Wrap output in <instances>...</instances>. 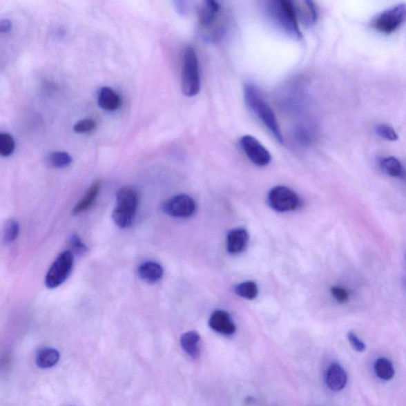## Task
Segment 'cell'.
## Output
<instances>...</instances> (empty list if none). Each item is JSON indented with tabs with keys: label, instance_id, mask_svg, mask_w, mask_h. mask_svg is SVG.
<instances>
[{
	"label": "cell",
	"instance_id": "cell-1",
	"mask_svg": "<svg viewBox=\"0 0 406 406\" xmlns=\"http://www.w3.org/2000/svg\"><path fill=\"white\" fill-rule=\"evenodd\" d=\"M177 12L195 18L203 39L215 44L223 39L231 24L227 0H173Z\"/></svg>",
	"mask_w": 406,
	"mask_h": 406
},
{
	"label": "cell",
	"instance_id": "cell-2",
	"mask_svg": "<svg viewBox=\"0 0 406 406\" xmlns=\"http://www.w3.org/2000/svg\"><path fill=\"white\" fill-rule=\"evenodd\" d=\"M269 22L281 34L292 40L302 39L293 0H260Z\"/></svg>",
	"mask_w": 406,
	"mask_h": 406
},
{
	"label": "cell",
	"instance_id": "cell-3",
	"mask_svg": "<svg viewBox=\"0 0 406 406\" xmlns=\"http://www.w3.org/2000/svg\"><path fill=\"white\" fill-rule=\"evenodd\" d=\"M245 103L249 109L259 117L264 126L274 135L280 144L283 143V137L273 110L271 109L268 102L260 90L252 84L245 85L244 89Z\"/></svg>",
	"mask_w": 406,
	"mask_h": 406
},
{
	"label": "cell",
	"instance_id": "cell-4",
	"mask_svg": "<svg viewBox=\"0 0 406 406\" xmlns=\"http://www.w3.org/2000/svg\"><path fill=\"white\" fill-rule=\"evenodd\" d=\"M138 202L139 196L135 188H124L117 192L116 206L112 215L116 226L125 229L132 225Z\"/></svg>",
	"mask_w": 406,
	"mask_h": 406
},
{
	"label": "cell",
	"instance_id": "cell-5",
	"mask_svg": "<svg viewBox=\"0 0 406 406\" xmlns=\"http://www.w3.org/2000/svg\"><path fill=\"white\" fill-rule=\"evenodd\" d=\"M201 79L200 63L195 50L192 46L185 48L182 67V90L188 97L200 93Z\"/></svg>",
	"mask_w": 406,
	"mask_h": 406
},
{
	"label": "cell",
	"instance_id": "cell-6",
	"mask_svg": "<svg viewBox=\"0 0 406 406\" xmlns=\"http://www.w3.org/2000/svg\"><path fill=\"white\" fill-rule=\"evenodd\" d=\"M405 5L399 3L378 14L371 20V28L379 33L392 35L402 26L405 21Z\"/></svg>",
	"mask_w": 406,
	"mask_h": 406
},
{
	"label": "cell",
	"instance_id": "cell-7",
	"mask_svg": "<svg viewBox=\"0 0 406 406\" xmlns=\"http://www.w3.org/2000/svg\"><path fill=\"white\" fill-rule=\"evenodd\" d=\"M74 263V255L71 251H65L58 256L50 267L46 277V285L50 289L61 286L70 275Z\"/></svg>",
	"mask_w": 406,
	"mask_h": 406
},
{
	"label": "cell",
	"instance_id": "cell-8",
	"mask_svg": "<svg viewBox=\"0 0 406 406\" xmlns=\"http://www.w3.org/2000/svg\"><path fill=\"white\" fill-rule=\"evenodd\" d=\"M269 206L280 213L291 212L301 206L300 197L295 191L285 186H277L269 193Z\"/></svg>",
	"mask_w": 406,
	"mask_h": 406
},
{
	"label": "cell",
	"instance_id": "cell-9",
	"mask_svg": "<svg viewBox=\"0 0 406 406\" xmlns=\"http://www.w3.org/2000/svg\"><path fill=\"white\" fill-rule=\"evenodd\" d=\"M240 144L251 162L258 166L264 167L270 164L271 154L258 139L250 135L244 136L240 139Z\"/></svg>",
	"mask_w": 406,
	"mask_h": 406
},
{
	"label": "cell",
	"instance_id": "cell-10",
	"mask_svg": "<svg viewBox=\"0 0 406 406\" xmlns=\"http://www.w3.org/2000/svg\"><path fill=\"white\" fill-rule=\"evenodd\" d=\"M162 211L166 215L175 218H189L196 211V203L191 197L186 195H176L164 202Z\"/></svg>",
	"mask_w": 406,
	"mask_h": 406
},
{
	"label": "cell",
	"instance_id": "cell-11",
	"mask_svg": "<svg viewBox=\"0 0 406 406\" xmlns=\"http://www.w3.org/2000/svg\"><path fill=\"white\" fill-rule=\"evenodd\" d=\"M297 17L307 26H312L318 19V10L313 0H293Z\"/></svg>",
	"mask_w": 406,
	"mask_h": 406
},
{
	"label": "cell",
	"instance_id": "cell-12",
	"mask_svg": "<svg viewBox=\"0 0 406 406\" xmlns=\"http://www.w3.org/2000/svg\"><path fill=\"white\" fill-rule=\"evenodd\" d=\"M209 325L213 331L223 335H233L236 332V325L233 322L231 315L224 311L213 312L211 314Z\"/></svg>",
	"mask_w": 406,
	"mask_h": 406
},
{
	"label": "cell",
	"instance_id": "cell-13",
	"mask_svg": "<svg viewBox=\"0 0 406 406\" xmlns=\"http://www.w3.org/2000/svg\"><path fill=\"white\" fill-rule=\"evenodd\" d=\"M249 233L246 229L239 228L229 232L227 236V249L231 254L243 252L249 242Z\"/></svg>",
	"mask_w": 406,
	"mask_h": 406
},
{
	"label": "cell",
	"instance_id": "cell-14",
	"mask_svg": "<svg viewBox=\"0 0 406 406\" xmlns=\"http://www.w3.org/2000/svg\"><path fill=\"white\" fill-rule=\"evenodd\" d=\"M347 374L338 363H333L327 373V386L334 392H340L347 384Z\"/></svg>",
	"mask_w": 406,
	"mask_h": 406
},
{
	"label": "cell",
	"instance_id": "cell-15",
	"mask_svg": "<svg viewBox=\"0 0 406 406\" xmlns=\"http://www.w3.org/2000/svg\"><path fill=\"white\" fill-rule=\"evenodd\" d=\"M98 103L102 109L115 111L120 108L121 99L113 89L104 87L99 90Z\"/></svg>",
	"mask_w": 406,
	"mask_h": 406
},
{
	"label": "cell",
	"instance_id": "cell-16",
	"mask_svg": "<svg viewBox=\"0 0 406 406\" xmlns=\"http://www.w3.org/2000/svg\"><path fill=\"white\" fill-rule=\"evenodd\" d=\"M138 274L144 281L155 283L162 280L164 271L162 267L156 262L148 261L139 267Z\"/></svg>",
	"mask_w": 406,
	"mask_h": 406
},
{
	"label": "cell",
	"instance_id": "cell-17",
	"mask_svg": "<svg viewBox=\"0 0 406 406\" xmlns=\"http://www.w3.org/2000/svg\"><path fill=\"white\" fill-rule=\"evenodd\" d=\"M200 336L195 331L184 334L180 339L182 348L193 359H197L200 356Z\"/></svg>",
	"mask_w": 406,
	"mask_h": 406
},
{
	"label": "cell",
	"instance_id": "cell-18",
	"mask_svg": "<svg viewBox=\"0 0 406 406\" xmlns=\"http://www.w3.org/2000/svg\"><path fill=\"white\" fill-rule=\"evenodd\" d=\"M378 164L383 172L392 177L404 178V168L398 159L393 157H383L379 160Z\"/></svg>",
	"mask_w": 406,
	"mask_h": 406
},
{
	"label": "cell",
	"instance_id": "cell-19",
	"mask_svg": "<svg viewBox=\"0 0 406 406\" xmlns=\"http://www.w3.org/2000/svg\"><path fill=\"white\" fill-rule=\"evenodd\" d=\"M60 360V354L52 348L41 349L36 356V363L42 369L55 367Z\"/></svg>",
	"mask_w": 406,
	"mask_h": 406
},
{
	"label": "cell",
	"instance_id": "cell-20",
	"mask_svg": "<svg viewBox=\"0 0 406 406\" xmlns=\"http://www.w3.org/2000/svg\"><path fill=\"white\" fill-rule=\"evenodd\" d=\"M99 189V182H95V183L90 186V188L87 191V193L85 194L83 199L79 202L76 206H75L72 212L73 215H78L79 213H81L84 211L89 209L90 206L93 204L96 197H97Z\"/></svg>",
	"mask_w": 406,
	"mask_h": 406
},
{
	"label": "cell",
	"instance_id": "cell-21",
	"mask_svg": "<svg viewBox=\"0 0 406 406\" xmlns=\"http://www.w3.org/2000/svg\"><path fill=\"white\" fill-rule=\"evenodd\" d=\"M375 371L378 378L383 380L388 381L394 376V368L392 362L386 358H380L377 360L375 365Z\"/></svg>",
	"mask_w": 406,
	"mask_h": 406
},
{
	"label": "cell",
	"instance_id": "cell-22",
	"mask_svg": "<svg viewBox=\"0 0 406 406\" xmlns=\"http://www.w3.org/2000/svg\"><path fill=\"white\" fill-rule=\"evenodd\" d=\"M235 291L240 297L249 299V300H253V299L258 297L259 293L258 285L252 281L240 283L237 286Z\"/></svg>",
	"mask_w": 406,
	"mask_h": 406
},
{
	"label": "cell",
	"instance_id": "cell-23",
	"mask_svg": "<svg viewBox=\"0 0 406 406\" xmlns=\"http://www.w3.org/2000/svg\"><path fill=\"white\" fill-rule=\"evenodd\" d=\"M15 149L14 137L7 133H0V156L8 157L12 156Z\"/></svg>",
	"mask_w": 406,
	"mask_h": 406
},
{
	"label": "cell",
	"instance_id": "cell-24",
	"mask_svg": "<svg viewBox=\"0 0 406 406\" xmlns=\"http://www.w3.org/2000/svg\"><path fill=\"white\" fill-rule=\"evenodd\" d=\"M72 159L70 155L65 152H55L50 155L49 162L52 167L65 168L71 164Z\"/></svg>",
	"mask_w": 406,
	"mask_h": 406
},
{
	"label": "cell",
	"instance_id": "cell-25",
	"mask_svg": "<svg viewBox=\"0 0 406 406\" xmlns=\"http://www.w3.org/2000/svg\"><path fill=\"white\" fill-rule=\"evenodd\" d=\"M19 233V225L15 220H9L5 226L3 240L6 244L12 243L17 239Z\"/></svg>",
	"mask_w": 406,
	"mask_h": 406
},
{
	"label": "cell",
	"instance_id": "cell-26",
	"mask_svg": "<svg viewBox=\"0 0 406 406\" xmlns=\"http://www.w3.org/2000/svg\"><path fill=\"white\" fill-rule=\"evenodd\" d=\"M376 133L378 136L389 142L397 141L398 138L396 131L394 130L393 127L388 125H378L376 127Z\"/></svg>",
	"mask_w": 406,
	"mask_h": 406
},
{
	"label": "cell",
	"instance_id": "cell-27",
	"mask_svg": "<svg viewBox=\"0 0 406 406\" xmlns=\"http://www.w3.org/2000/svg\"><path fill=\"white\" fill-rule=\"evenodd\" d=\"M96 122L93 119H84L75 124L73 130L78 133L92 132L95 129Z\"/></svg>",
	"mask_w": 406,
	"mask_h": 406
},
{
	"label": "cell",
	"instance_id": "cell-28",
	"mask_svg": "<svg viewBox=\"0 0 406 406\" xmlns=\"http://www.w3.org/2000/svg\"><path fill=\"white\" fill-rule=\"evenodd\" d=\"M70 244L73 252L77 255H83L87 252V247L77 234L72 235L70 238Z\"/></svg>",
	"mask_w": 406,
	"mask_h": 406
},
{
	"label": "cell",
	"instance_id": "cell-29",
	"mask_svg": "<svg viewBox=\"0 0 406 406\" xmlns=\"http://www.w3.org/2000/svg\"><path fill=\"white\" fill-rule=\"evenodd\" d=\"M14 24L9 19H0V35L8 36L12 33Z\"/></svg>",
	"mask_w": 406,
	"mask_h": 406
},
{
	"label": "cell",
	"instance_id": "cell-30",
	"mask_svg": "<svg viewBox=\"0 0 406 406\" xmlns=\"http://www.w3.org/2000/svg\"><path fill=\"white\" fill-rule=\"evenodd\" d=\"M331 291H332V295L336 300H338L339 302L346 303L349 301L348 293L343 288L334 287L331 289Z\"/></svg>",
	"mask_w": 406,
	"mask_h": 406
},
{
	"label": "cell",
	"instance_id": "cell-31",
	"mask_svg": "<svg viewBox=\"0 0 406 406\" xmlns=\"http://www.w3.org/2000/svg\"><path fill=\"white\" fill-rule=\"evenodd\" d=\"M348 338L351 346L354 347L356 351H363L366 349L365 343L358 338V336L354 332H349L348 334Z\"/></svg>",
	"mask_w": 406,
	"mask_h": 406
}]
</instances>
